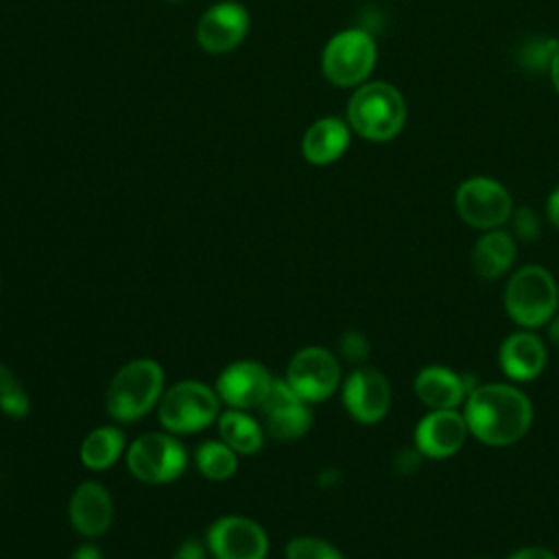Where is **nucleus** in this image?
<instances>
[{
    "label": "nucleus",
    "mask_w": 559,
    "mask_h": 559,
    "mask_svg": "<svg viewBox=\"0 0 559 559\" xmlns=\"http://www.w3.org/2000/svg\"><path fill=\"white\" fill-rule=\"evenodd\" d=\"M264 415L266 432L277 441H293L308 432L312 424V413L308 402L301 400L286 380H275L260 404Z\"/></svg>",
    "instance_id": "obj_13"
},
{
    "label": "nucleus",
    "mask_w": 559,
    "mask_h": 559,
    "mask_svg": "<svg viewBox=\"0 0 559 559\" xmlns=\"http://www.w3.org/2000/svg\"><path fill=\"white\" fill-rule=\"evenodd\" d=\"M338 352H341V356H343L347 362L362 365V362L369 358L371 345H369V338H367L362 332H358V330H347V332L338 338Z\"/></svg>",
    "instance_id": "obj_28"
},
{
    "label": "nucleus",
    "mask_w": 559,
    "mask_h": 559,
    "mask_svg": "<svg viewBox=\"0 0 559 559\" xmlns=\"http://www.w3.org/2000/svg\"><path fill=\"white\" fill-rule=\"evenodd\" d=\"M164 393V369L153 358H138L111 378L105 406L109 417L129 424L144 417Z\"/></svg>",
    "instance_id": "obj_4"
},
{
    "label": "nucleus",
    "mask_w": 559,
    "mask_h": 559,
    "mask_svg": "<svg viewBox=\"0 0 559 559\" xmlns=\"http://www.w3.org/2000/svg\"><path fill=\"white\" fill-rule=\"evenodd\" d=\"M186 450L168 432H146L131 441L127 450L129 472L148 485L173 483L186 469Z\"/></svg>",
    "instance_id": "obj_7"
},
{
    "label": "nucleus",
    "mask_w": 559,
    "mask_h": 559,
    "mask_svg": "<svg viewBox=\"0 0 559 559\" xmlns=\"http://www.w3.org/2000/svg\"><path fill=\"white\" fill-rule=\"evenodd\" d=\"M218 435L236 454H253L264 443V432L260 424L245 411L231 408L218 417Z\"/></svg>",
    "instance_id": "obj_21"
},
{
    "label": "nucleus",
    "mask_w": 559,
    "mask_h": 559,
    "mask_svg": "<svg viewBox=\"0 0 559 559\" xmlns=\"http://www.w3.org/2000/svg\"><path fill=\"white\" fill-rule=\"evenodd\" d=\"M343 404L356 421L378 424L391 408V384L386 376L376 367H356L343 382Z\"/></svg>",
    "instance_id": "obj_11"
},
{
    "label": "nucleus",
    "mask_w": 559,
    "mask_h": 559,
    "mask_svg": "<svg viewBox=\"0 0 559 559\" xmlns=\"http://www.w3.org/2000/svg\"><path fill=\"white\" fill-rule=\"evenodd\" d=\"M284 557L286 559H343L336 546L312 535L293 537L284 548Z\"/></svg>",
    "instance_id": "obj_26"
},
{
    "label": "nucleus",
    "mask_w": 559,
    "mask_h": 559,
    "mask_svg": "<svg viewBox=\"0 0 559 559\" xmlns=\"http://www.w3.org/2000/svg\"><path fill=\"white\" fill-rule=\"evenodd\" d=\"M205 542L214 559H264L269 552L264 528L245 515L218 518Z\"/></svg>",
    "instance_id": "obj_10"
},
{
    "label": "nucleus",
    "mask_w": 559,
    "mask_h": 559,
    "mask_svg": "<svg viewBox=\"0 0 559 559\" xmlns=\"http://www.w3.org/2000/svg\"><path fill=\"white\" fill-rule=\"evenodd\" d=\"M469 437L463 411H428L413 430V445L424 459H450Z\"/></svg>",
    "instance_id": "obj_12"
},
{
    "label": "nucleus",
    "mask_w": 559,
    "mask_h": 559,
    "mask_svg": "<svg viewBox=\"0 0 559 559\" xmlns=\"http://www.w3.org/2000/svg\"><path fill=\"white\" fill-rule=\"evenodd\" d=\"M28 408L31 400L26 395V389L7 365H0V411L9 417L20 419L28 415Z\"/></svg>",
    "instance_id": "obj_25"
},
{
    "label": "nucleus",
    "mask_w": 559,
    "mask_h": 559,
    "mask_svg": "<svg viewBox=\"0 0 559 559\" xmlns=\"http://www.w3.org/2000/svg\"><path fill=\"white\" fill-rule=\"evenodd\" d=\"M124 452V435L120 428L100 426L92 430L81 445V461L87 469L103 472L111 467Z\"/></svg>",
    "instance_id": "obj_22"
},
{
    "label": "nucleus",
    "mask_w": 559,
    "mask_h": 559,
    "mask_svg": "<svg viewBox=\"0 0 559 559\" xmlns=\"http://www.w3.org/2000/svg\"><path fill=\"white\" fill-rule=\"evenodd\" d=\"M454 207L463 223L489 231L509 223L513 199L500 181L491 177H469L456 188Z\"/></svg>",
    "instance_id": "obj_8"
},
{
    "label": "nucleus",
    "mask_w": 559,
    "mask_h": 559,
    "mask_svg": "<svg viewBox=\"0 0 559 559\" xmlns=\"http://www.w3.org/2000/svg\"><path fill=\"white\" fill-rule=\"evenodd\" d=\"M559 50V41L555 37H548V35H528L518 52H515V59H518V66L526 72H548L550 66H552V59Z\"/></svg>",
    "instance_id": "obj_24"
},
{
    "label": "nucleus",
    "mask_w": 559,
    "mask_h": 559,
    "mask_svg": "<svg viewBox=\"0 0 559 559\" xmlns=\"http://www.w3.org/2000/svg\"><path fill=\"white\" fill-rule=\"evenodd\" d=\"M515 253L518 245L511 231L489 229L472 247V269L483 280H498L511 271Z\"/></svg>",
    "instance_id": "obj_19"
},
{
    "label": "nucleus",
    "mask_w": 559,
    "mask_h": 559,
    "mask_svg": "<svg viewBox=\"0 0 559 559\" xmlns=\"http://www.w3.org/2000/svg\"><path fill=\"white\" fill-rule=\"evenodd\" d=\"M173 559H207V557H205V548L197 539H186L179 544Z\"/></svg>",
    "instance_id": "obj_31"
},
{
    "label": "nucleus",
    "mask_w": 559,
    "mask_h": 559,
    "mask_svg": "<svg viewBox=\"0 0 559 559\" xmlns=\"http://www.w3.org/2000/svg\"><path fill=\"white\" fill-rule=\"evenodd\" d=\"M271 384L273 376L264 365L255 360H236L221 371L216 380V393L227 406L247 411L264 402Z\"/></svg>",
    "instance_id": "obj_15"
},
{
    "label": "nucleus",
    "mask_w": 559,
    "mask_h": 559,
    "mask_svg": "<svg viewBox=\"0 0 559 559\" xmlns=\"http://www.w3.org/2000/svg\"><path fill=\"white\" fill-rule=\"evenodd\" d=\"M349 146V127L341 118H319L308 127L301 140V155L314 166L336 162Z\"/></svg>",
    "instance_id": "obj_20"
},
{
    "label": "nucleus",
    "mask_w": 559,
    "mask_h": 559,
    "mask_svg": "<svg viewBox=\"0 0 559 559\" xmlns=\"http://www.w3.org/2000/svg\"><path fill=\"white\" fill-rule=\"evenodd\" d=\"M474 559H487V557H474Z\"/></svg>",
    "instance_id": "obj_37"
},
{
    "label": "nucleus",
    "mask_w": 559,
    "mask_h": 559,
    "mask_svg": "<svg viewBox=\"0 0 559 559\" xmlns=\"http://www.w3.org/2000/svg\"><path fill=\"white\" fill-rule=\"evenodd\" d=\"M509 221H511V234H513V238H518V240H522V242L535 240V238L539 236V231H542L539 214H537L533 207H528V205H524V207H513Z\"/></svg>",
    "instance_id": "obj_27"
},
{
    "label": "nucleus",
    "mask_w": 559,
    "mask_h": 559,
    "mask_svg": "<svg viewBox=\"0 0 559 559\" xmlns=\"http://www.w3.org/2000/svg\"><path fill=\"white\" fill-rule=\"evenodd\" d=\"M347 122L369 142H389L406 122L404 96L384 81L362 83L349 98Z\"/></svg>",
    "instance_id": "obj_3"
},
{
    "label": "nucleus",
    "mask_w": 559,
    "mask_h": 559,
    "mask_svg": "<svg viewBox=\"0 0 559 559\" xmlns=\"http://www.w3.org/2000/svg\"><path fill=\"white\" fill-rule=\"evenodd\" d=\"M469 435L491 448L518 443L533 424V404L511 382L476 384L463 404Z\"/></svg>",
    "instance_id": "obj_1"
},
{
    "label": "nucleus",
    "mask_w": 559,
    "mask_h": 559,
    "mask_svg": "<svg viewBox=\"0 0 559 559\" xmlns=\"http://www.w3.org/2000/svg\"><path fill=\"white\" fill-rule=\"evenodd\" d=\"M476 384L469 376L443 365H428L415 373L413 393L428 411H450L465 404V397Z\"/></svg>",
    "instance_id": "obj_16"
},
{
    "label": "nucleus",
    "mask_w": 559,
    "mask_h": 559,
    "mask_svg": "<svg viewBox=\"0 0 559 559\" xmlns=\"http://www.w3.org/2000/svg\"><path fill=\"white\" fill-rule=\"evenodd\" d=\"M546 216H548L550 225L559 229V186L548 194V201H546Z\"/></svg>",
    "instance_id": "obj_32"
},
{
    "label": "nucleus",
    "mask_w": 559,
    "mask_h": 559,
    "mask_svg": "<svg viewBox=\"0 0 559 559\" xmlns=\"http://www.w3.org/2000/svg\"><path fill=\"white\" fill-rule=\"evenodd\" d=\"M548 338H550V343L555 345V347H559V312L550 319V323H548Z\"/></svg>",
    "instance_id": "obj_34"
},
{
    "label": "nucleus",
    "mask_w": 559,
    "mask_h": 559,
    "mask_svg": "<svg viewBox=\"0 0 559 559\" xmlns=\"http://www.w3.org/2000/svg\"><path fill=\"white\" fill-rule=\"evenodd\" d=\"M249 31V13L238 2H218L210 7L197 24V41L210 55L234 50Z\"/></svg>",
    "instance_id": "obj_14"
},
{
    "label": "nucleus",
    "mask_w": 559,
    "mask_h": 559,
    "mask_svg": "<svg viewBox=\"0 0 559 559\" xmlns=\"http://www.w3.org/2000/svg\"><path fill=\"white\" fill-rule=\"evenodd\" d=\"M507 317L524 328L548 325L559 308V286L552 273L542 264H526L513 271L502 295Z\"/></svg>",
    "instance_id": "obj_2"
},
{
    "label": "nucleus",
    "mask_w": 559,
    "mask_h": 559,
    "mask_svg": "<svg viewBox=\"0 0 559 559\" xmlns=\"http://www.w3.org/2000/svg\"><path fill=\"white\" fill-rule=\"evenodd\" d=\"M421 454H419V450L415 448V445H411V448H400L395 454H393V469H395V474H400V476H408V474H415L417 469H419V465H421Z\"/></svg>",
    "instance_id": "obj_29"
},
{
    "label": "nucleus",
    "mask_w": 559,
    "mask_h": 559,
    "mask_svg": "<svg viewBox=\"0 0 559 559\" xmlns=\"http://www.w3.org/2000/svg\"><path fill=\"white\" fill-rule=\"evenodd\" d=\"M546 358V343L535 334V330L524 328L509 334L498 349V365L511 382H531L542 376Z\"/></svg>",
    "instance_id": "obj_17"
},
{
    "label": "nucleus",
    "mask_w": 559,
    "mask_h": 559,
    "mask_svg": "<svg viewBox=\"0 0 559 559\" xmlns=\"http://www.w3.org/2000/svg\"><path fill=\"white\" fill-rule=\"evenodd\" d=\"M218 393L197 380H181L157 402L159 424L175 435H192L218 417Z\"/></svg>",
    "instance_id": "obj_5"
},
{
    "label": "nucleus",
    "mask_w": 559,
    "mask_h": 559,
    "mask_svg": "<svg viewBox=\"0 0 559 559\" xmlns=\"http://www.w3.org/2000/svg\"><path fill=\"white\" fill-rule=\"evenodd\" d=\"M70 559H103V555H100V550H98L96 546L85 544V546H79V548L72 552Z\"/></svg>",
    "instance_id": "obj_33"
},
{
    "label": "nucleus",
    "mask_w": 559,
    "mask_h": 559,
    "mask_svg": "<svg viewBox=\"0 0 559 559\" xmlns=\"http://www.w3.org/2000/svg\"><path fill=\"white\" fill-rule=\"evenodd\" d=\"M170 2H186V0H170Z\"/></svg>",
    "instance_id": "obj_36"
},
{
    "label": "nucleus",
    "mask_w": 559,
    "mask_h": 559,
    "mask_svg": "<svg viewBox=\"0 0 559 559\" xmlns=\"http://www.w3.org/2000/svg\"><path fill=\"white\" fill-rule=\"evenodd\" d=\"M550 79H552V85H555V92L559 94V50H557V55H555V59H552V66H550Z\"/></svg>",
    "instance_id": "obj_35"
},
{
    "label": "nucleus",
    "mask_w": 559,
    "mask_h": 559,
    "mask_svg": "<svg viewBox=\"0 0 559 559\" xmlns=\"http://www.w3.org/2000/svg\"><path fill=\"white\" fill-rule=\"evenodd\" d=\"M194 461H197L199 472L210 480H227L238 467L236 452L225 441L201 443L197 448Z\"/></svg>",
    "instance_id": "obj_23"
},
{
    "label": "nucleus",
    "mask_w": 559,
    "mask_h": 559,
    "mask_svg": "<svg viewBox=\"0 0 559 559\" xmlns=\"http://www.w3.org/2000/svg\"><path fill=\"white\" fill-rule=\"evenodd\" d=\"M286 382L308 404L323 402L341 384V365L336 356L323 347H304L290 358Z\"/></svg>",
    "instance_id": "obj_9"
},
{
    "label": "nucleus",
    "mask_w": 559,
    "mask_h": 559,
    "mask_svg": "<svg viewBox=\"0 0 559 559\" xmlns=\"http://www.w3.org/2000/svg\"><path fill=\"white\" fill-rule=\"evenodd\" d=\"M114 520V502L109 491L96 483H81L70 498V522L85 537L103 535Z\"/></svg>",
    "instance_id": "obj_18"
},
{
    "label": "nucleus",
    "mask_w": 559,
    "mask_h": 559,
    "mask_svg": "<svg viewBox=\"0 0 559 559\" xmlns=\"http://www.w3.org/2000/svg\"><path fill=\"white\" fill-rule=\"evenodd\" d=\"M376 41L362 28L336 33L323 48L321 70L336 87L362 85L376 66Z\"/></svg>",
    "instance_id": "obj_6"
},
{
    "label": "nucleus",
    "mask_w": 559,
    "mask_h": 559,
    "mask_svg": "<svg viewBox=\"0 0 559 559\" xmlns=\"http://www.w3.org/2000/svg\"><path fill=\"white\" fill-rule=\"evenodd\" d=\"M507 559H559V557L546 546H522V548H515Z\"/></svg>",
    "instance_id": "obj_30"
}]
</instances>
